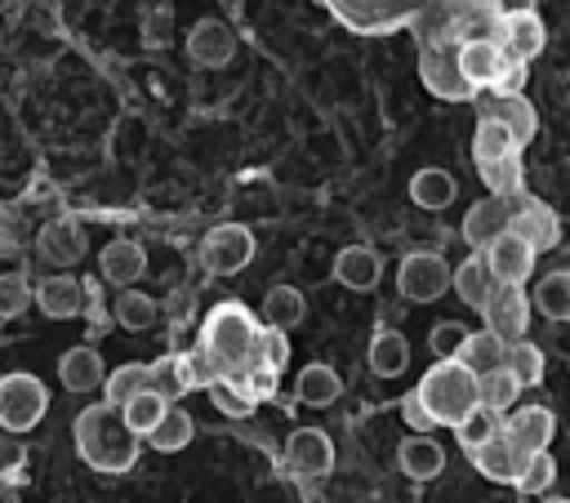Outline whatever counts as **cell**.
I'll return each mask as SVG.
<instances>
[{"instance_id":"obj_1","label":"cell","mask_w":570,"mask_h":503,"mask_svg":"<svg viewBox=\"0 0 570 503\" xmlns=\"http://www.w3.org/2000/svg\"><path fill=\"white\" fill-rule=\"evenodd\" d=\"M71 436H76V454L94 467V472H129L138 463V436L125 427L120 410H111L107 401L102 405H89L76 414L71 423Z\"/></svg>"},{"instance_id":"obj_2","label":"cell","mask_w":570,"mask_h":503,"mask_svg":"<svg viewBox=\"0 0 570 503\" xmlns=\"http://www.w3.org/2000/svg\"><path fill=\"white\" fill-rule=\"evenodd\" d=\"M414 396H419V405L428 410V418H432L436 427H459V423L481 405V378L468 374L459 361H436V365L419 378Z\"/></svg>"},{"instance_id":"obj_3","label":"cell","mask_w":570,"mask_h":503,"mask_svg":"<svg viewBox=\"0 0 570 503\" xmlns=\"http://www.w3.org/2000/svg\"><path fill=\"white\" fill-rule=\"evenodd\" d=\"M218 369V378L236 383L254 361H258V329L249 325L245 307L236 303H223L214 307V316L205 320V343H200Z\"/></svg>"},{"instance_id":"obj_4","label":"cell","mask_w":570,"mask_h":503,"mask_svg":"<svg viewBox=\"0 0 570 503\" xmlns=\"http://www.w3.org/2000/svg\"><path fill=\"white\" fill-rule=\"evenodd\" d=\"M49 410V392L36 374H4L0 378V427L9 436L31 432Z\"/></svg>"},{"instance_id":"obj_5","label":"cell","mask_w":570,"mask_h":503,"mask_svg":"<svg viewBox=\"0 0 570 503\" xmlns=\"http://www.w3.org/2000/svg\"><path fill=\"white\" fill-rule=\"evenodd\" d=\"M450 285H454V267H450L441 254H432V249H414V254H405L401 267H396V289H401V298H410V303H432V298H441Z\"/></svg>"},{"instance_id":"obj_6","label":"cell","mask_w":570,"mask_h":503,"mask_svg":"<svg viewBox=\"0 0 570 503\" xmlns=\"http://www.w3.org/2000/svg\"><path fill=\"white\" fill-rule=\"evenodd\" d=\"M249 258H254V231L240 223H223L200 240V263L214 276H236L249 267Z\"/></svg>"},{"instance_id":"obj_7","label":"cell","mask_w":570,"mask_h":503,"mask_svg":"<svg viewBox=\"0 0 570 503\" xmlns=\"http://www.w3.org/2000/svg\"><path fill=\"white\" fill-rule=\"evenodd\" d=\"M419 76H423V85H428L436 98H450V102H463V98L476 93V89L463 80L459 45H428V49L419 53Z\"/></svg>"},{"instance_id":"obj_8","label":"cell","mask_w":570,"mask_h":503,"mask_svg":"<svg viewBox=\"0 0 570 503\" xmlns=\"http://www.w3.org/2000/svg\"><path fill=\"white\" fill-rule=\"evenodd\" d=\"M508 231H512V205H508L503 196H485V200L468 205L463 227H459V236L468 240L472 254H485V249H490L499 236H508Z\"/></svg>"},{"instance_id":"obj_9","label":"cell","mask_w":570,"mask_h":503,"mask_svg":"<svg viewBox=\"0 0 570 503\" xmlns=\"http://www.w3.org/2000/svg\"><path fill=\"white\" fill-rule=\"evenodd\" d=\"M530 312H534V303H530L525 289H517V285H499L481 316H485V329H490L494 338H503V343H521V334L530 329Z\"/></svg>"},{"instance_id":"obj_10","label":"cell","mask_w":570,"mask_h":503,"mask_svg":"<svg viewBox=\"0 0 570 503\" xmlns=\"http://www.w3.org/2000/svg\"><path fill=\"white\" fill-rule=\"evenodd\" d=\"M552 432H557V418H552L548 405H517V410L503 418V441H512L525 458H530V454H548Z\"/></svg>"},{"instance_id":"obj_11","label":"cell","mask_w":570,"mask_h":503,"mask_svg":"<svg viewBox=\"0 0 570 503\" xmlns=\"http://www.w3.org/2000/svg\"><path fill=\"white\" fill-rule=\"evenodd\" d=\"M543 45H548V27L534 9H512V13L499 18V49L508 58L530 62L534 53H543Z\"/></svg>"},{"instance_id":"obj_12","label":"cell","mask_w":570,"mask_h":503,"mask_svg":"<svg viewBox=\"0 0 570 503\" xmlns=\"http://www.w3.org/2000/svg\"><path fill=\"white\" fill-rule=\"evenodd\" d=\"M98 272H102L107 285H116V294H120V289H134V280L147 272V249H142V240H134V236L107 240V245L98 249Z\"/></svg>"},{"instance_id":"obj_13","label":"cell","mask_w":570,"mask_h":503,"mask_svg":"<svg viewBox=\"0 0 570 503\" xmlns=\"http://www.w3.org/2000/svg\"><path fill=\"white\" fill-rule=\"evenodd\" d=\"M236 53V36L223 18H200L191 31H187V58L196 67H227Z\"/></svg>"},{"instance_id":"obj_14","label":"cell","mask_w":570,"mask_h":503,"mask_svg":"<svg viewBox=\"0 0 570 503\" xmlns=\"http://www.w3.org/2000/svg\"><path fill=\"white\" fill-rule=\"evenodd\" d=\"M285 463L298 476H325L334 467V445H330V436L321 427H298L285 441Z\"/></svg>"},{"instance_id":"obj_15","label":"cell","mask_w":570,"mask_h":503,"mask_svg":"<svg viewBox=\"0 0 570 503\" xmlns=\"http://www.w3.org/2000/svg\"><path fill=\"white\" fill-rule=\"evenodd\" d=\"M485 263H490V272H494V280L499 285H525L530 280V272H534V249L521 240V236H499L490 249H485Z\"/></svg>"},{"instance_id":"obj_16","label":"cell","mask_w":570,"mask_h":503,"mask_svg":"<svg viewBox=\"0 0 570 503\" xmlns=\"http://www.w3.org/2000/svg\"><path fill=\"white\" fill-rule=\"evenodd\" d=\"M58 383H62L67 392H76V396L102 387V383H107V365H102L98 347H89V343L67 347V352L58 356Z\"/></svg>"},{"instance_id":"obj_17","label":"cell","mask_w":570,"mask_h":503,"mask_svg":"<svg viewBox=\"0 0 570 503\" xmlns=\"http://www.w3.org/2000/svg\"><path fill=\"white\" fill-rule=\"evenodd\" d=\"M36 254H40L45 263H53V267L80 263V254H85V231H80V223H71V218L45 223V227L36 231Z\"/></svg>"},{"instance_id":"obj_18","label":"cell","mask_w":570,"mask_h":503,"mask_svg":"<svg viewBox=\"0 0 570 503\" xmlns=\"http://www.w3.org/2000/svg\"><path fill=\"white\" fill-rule=\"evenodd\" d=\"M36 307H40L49 320H71V316L85 312V285H80L76 276H67V272L45 276V280L36 285Z\"/></svg>"},{"instance_id":"obj_19","label":"cell","mask_w":570,"mask_h":503,"mask_svg":"<svg viewBox=\"0 0 570 503\" xmlns=\"http://www.w3.org/2000/svg\"><path fill=\"white\" fill-rule=\"evenodd\" d=\"M459 67L472 89H494V80L508 67V53L494 40H472V45H459Z\"/></svg>"},{"instance_id":"obj_20","label":"cell","mask_w":570,"mask_h":503,"mask_svg":"<svg viewBox=\"0 0 570 503\" xmlns=\"http://www.w3.org/2000/svg\"><path fill=\"white\" fill-rule=\"evenodd\" d=\"M450 289L463 298V307L485 312V303H490V298H494V289H499V280H494V272H490L485 254H468V258L454 267V285H450Z\"/></svg>"},{"instance_id":"obj_21","label":"cell","mask_w":570,"mask_h":503,"mask_svg":"<svg viewBox=\"0 0 570 503\" xmlns=\"http://www.w3.org/2000/svg\"><path fill=\"white\" fill-rule=\"evenodd\" d=\"M383 276V258L370 245H347L334 254V280L347 289H374Z\"/></svg>"},{"instance_id":"obj_22","label":"cell","mask_w":570,"mask_h":503,"mask_svg":"<svg viewBox=\"0 0 570 503\" xmlns=\"http://www.w3.org/2000/svg\"><path fill=\"white\" fill-rule=\"evenodd\" d=\"M472 458V467L485 476V481H499V485H517L521 481V472H525V454L512 445V441H490L485 450H476V454H468Z\"/></svg>"},{"instance_id":"obj_23","label":"cell","mask_w":570,"mask_h":503,"mask_svg":"<svg viewBox=\"0 0 570 503\" xmlns=\"http://www.w3.org/2000/svg\"><path fill=\"white\" fill-rule=\"evenodd\" d=\"M512 236H521L534 254L552 249L561 240V218L548 205H521V209H512Z\"/></svg>"},{"instance_id":"obj_24","label":"cell","mask_w":570,"mask_h":503,"mask_svg":"<svg viewBox=\"0 0 570 503\" xmlns=\"http://www.w3.org/2000/svg\"><path fill=\"white\" fill-rule=\"evenodd\" d=\"M396 467L410 476V481H432L441 467H445V450L432 441V436H405L396 445Z\"/></svg>"},{"instance_id":"obj_25","label":"cell","mask_w":570,"mask_h":503,"mask_svg":"<svg viewBox=\"0 0 570 503\" xmlns=\"http://www.w3.org/2000/svg\"><path fill=\"white\" fill-rule=\"evenodd\" d=\"M365 356H370V369H374L379 378H396V374H405V365H410V343H405L401 329H374Z\"/></svg>"},{"instance_id":"obj_26","label":"cell","mask_w":570,"mask_h":503,"mask_svg":"<svg viewBox=\"0 0 570 503\" xmlns=\"http://www.w3.org/2000/svg\"><path fill=\"white\" fill-rule=\"evenodd\" d=\"M151 387V365H142V361H125V365H116V369H107V383H102V401L111 405V410H125L134 396H142Z\"/></svg>"},{"instance_id":"obj_27","label":"cell","mask_w":570,"mask_h":503,"mask_svg":"<svg viewBox=\"0 0 570 503\" xmlns=\"http://www.w3.org/2000/svg\"><path fill=\"white\" fill-rule=\"evenodd\" d=\"M517 151H521V142L512 138L508 125H499V120H490V116L476 120V134H472V160H476V169H481V165H494V160H508V156H517Z\"/></svg>"},{"instance_id":"obj_28","label":"cell","mask_w":570,"mask_h":503,"mask_svg":"<svg viewBox=\"0 0 570 503\" xmlns=\"http://www.w3.org/2000/svg\"><path fill=\"white\" fill-rule=\"evenodd\" d=\"M503 356H508V343H503V338H494L490 329H472L468 343H463V352H459V365H463L468 374L485 378V374L503 369Z\"/></svg>"},{"instance_id":"obj_29","label":"cell","mask_w":570,"mask_h":503,"mask_svg":"<svg viewBox=\"0 0 570 503\" xmlns=\"http://www.w3.org/2000/svg\"><path fill=\"white\" fill-rule=\"evenodd\" d=\"M454 196H459L454 174H445V169H436V165H428V169H419V174L410 178V200H414L419 209H445V205H454Z\"/></svg>"},{"instance_id":"obj_30","label":"cell","mask_w":570,"mask_h":503,"mask_svg":"<svg viewBox=\"0 0 570 503\" xmlns=\"http://www.w3.org/2000/svg\"><path fill=\"white\" fill-rule=\"evenodd\" d=\"M294 392H298V401H307V405H334V401H338V392H343V378H338V369H330V365L312 361V365H303V369H298Z\"/></svg>"},{"instance_id":"obj_31","label":"cell","mask_w":570,"mask_h":503,"mask_svg":"<svg viewBox=\"0 0 570 503\" xmlns=\"http://www.w3.org/2000/svg\"><path fill=\"white\" fill-rule=\"evenodd\" d=\"M263 312H267V325L285 334V329L303 325V316H307V298H303V289H294V285H272L267 298H263Z\"/></svg>"},{"instance_id":"obj_32","label":"cell","mask_w":570,"mask_h":503,"mask_svg":"<svg viewBox=\"0 0 570 503\" xmlns=\"http://www.w3.org/2000/svg\"><path fill=\"white\" fill-rule=\"evenodd\" d=\"M485 116H490V120H499V125H508V129H512V138H517L521 147L534 138V125H539V116H534V107H530V98H525V93H521V98H490Z\"/></svg>"},{"instance_id":"obj_33","label":"cell","mask_w":570,"mask_h":503,"mask_svg":"<svg viewBox=\"0 0 570 503\" xmlns=\"http://www.w3.org/2000/svg\"><path fill=\"white\" fill-rule=\"evenodd\" d=\"M165 414H169V401H165V396H156L151 387H147L142 396H134V401H129V405L120 410L125 427H129V432H134L138 441H147V436H151V432L160 427V418H165Z\"/></svg>"},{"instance_id":"obj_34","label":"cell","mask_w":570,"mask_h":503,"mask_svg":"<svg viewBox=\"0 0 570 503\" xmlns=\"http://www.w3.org/2000/svg\"><path fill=\"white\" fill-rule=\"evenodd\" d=\"M454 436H459V445H463L468 454H476V450H485L490 441H499V436H503V414H494V410L476 405V410L454 427Z\"/></svg>"},{"instance_id":"obj_35","label":"cell","mask_w":570,"mask_h":503,"mask_svg":"<svg viewBox=\"0 0 570 503\" xmlns=\"http://www.w3.org/2000/svg\"><path fill=\"white\" fill-rule=\"evenodd\" d=\"M196 383H191V369H187V356H160V361H151V392L156 396H165L169 405L183 396V392H191Z\"/></svg>"},{"instance_id":"obj_36","label":"cell","mask_w":570,"mask_h":503,"mask_svg":"<svg viewBox=\"0 0 570 503\" xmlns=\"http://www.w3.org/2000/svg\"><path fill=\"white\" fill-rule=\"evenodd\" d=\"M530 303H534L548 320H570V272H548V276L534 285Z\"/></svg>"},{"instance_id":"obj_37","label":"cell","mask_w":570,"mask_h":503,"mask_svg":"<svg viewBox=\"0 0 570 503\" xmlns=\"http://www.w3.org/2000/svg\"><path fill=\"white\" fill-rule=\"evenodd\" d=\"M111 316L120 329H151L156 325V298L142 289H120L111 303Z\"/></svg>"},{"instance_id":"obj_38","label":"cell","mask_w":570,"mask_h":503,"mask_svg":"<svg viewBox=\"0 0 570 503\" xmlns=\"http://www.w3.org/2000/svg\"><path fill=\"white\" fill-rule=\"evenodd\" d=\"M191 432H196L191 414H187V410H178V405H169V414H165V418H160V427L147 436V445H151V450H160V454H178L183 445H191Z\"/></svg>"},{"instance_id":"obj_39","label":"cell","mask_w":570,"mask_h":503,"mask_svg":"<svg viewBox=\"0 0 570 503\" xmlns=\"http://www.w3.org/2000/svg\"><path fill=\"white\" fill-rule=\"evenodd\" d=\"M503 369L521 383V387H534L539 378H543V347H534V343H508V356H503Z\"/></svg>"},{"instance_id":"obj_40","label":"cell","mask_w":570,"mask_h":503,"mask_svg":"<svg viewBox=\"0 0 570 503\" xmlns=\"http://www.w3.org/2000/svg\"><path fill=\"white\" fill-rule=\"evenodd\" d=\"M27 303H36V289L22 272H0V320H13L27 312Z\"/></svg>"},{"instance_id":"obj_41","label":"cell","mask_w":570,"mask_h":503,"mask_svg":"<svg viewBox=\"0 0 570 503\" xmlns=\"http://www.w3.org/2000/svg\"><path fill=\"white\" fill-rule=\"evenodd\" d=\"M517 396H521V383H517L508 369H494V374L481 378V405H485V410L503 414V410L517 405Z\"/></svg>"},{"instance_id":"obj_42","label":"cell","mask_w":570,"mask_h":503,"mask_svg":"<svg viewBox=\"0 0 570 503\" xmlns=\"http://www.w3.org/2000/svg\"><path fill=\"white\" fill-rule=\"evenodd\" d=\"M468 334H472L468 325H459V320H441V325H432L428 347H432V356H436V361H459V352H463Z\"/></svg>"},{"instance_id":"obj_43","label":"cell","mask_w":570,"mask_h":503,"mask_svg":"<svg viewBox=\"0 0 570 503\" xmlns=\"http://www.w3.org/2000/svg\"><path fill=\"white\" fill-rule=\"evenodd\" d=\"M552 481H557V458L552 454H530L517 490L521 494H543V490H552Z\"/></svg>"},{"instance_id":"obj_44","label":"cell","mask_w":570,"mask_h":503,"mask_svg":"<svg viewBox=\"0 0 570 503\" xmlns=\"http://www.w3.org/2000/svg\"><path fill=\"white\" fill-rule=\"evenodd\" d=\"M481 178L490 187V196H512L521 187V160L508 156V160H494V165H481Z\"/></svg>"},{"instance_id":"obj_45","label":"cell","mask_w":570,"mask_h":503,"mask_svg":"<svg viewBox=\"0 0 570 503\" xmlns=\"http://www.w3.org/2000/svg\"><path fill=\"white\" fill-rule=\"evenodd\" d=\"M209 401H214L227 418H249V414H254V401H249L236 383H227V378H218V383L209 387Z\"/></svg>"},{"instance_id":"obj_46","label":"cell","mask_w":570,"mask_h":503,"mask_svg":"<svg viewBox=\"0 0 570 503\" xmlns=\"http://www.w3.org/2000/svg\"><path fill=\"white\" fill-rule=\"evenodd\" d=\"M236 387H240L249 401H263V396H272V392H276V369H272V365H263V361H254V365L236 378Z\"/></svg>"},{"instance_id":"obj_47","label":"cell","mask_w":570,"mask_h":503,"mask_svg":"<svg viewBox=\"0 0 570 503\" xmlns=\"http://www.w3.org/2000/svg\"><path fill=\"white\" fill-rule=\"evenodd\" d=\"M258 361L272 365V369H285L289 365V338L267 325V334H258Z\"/></svg>"},{"instance_id":"obj_48","label":"cell","mask_w":570,"mask_h":503,"mask_svg":"<svg viewBox=\"0 0 570 503\" xmlns=\"http://www.w3.org/2000/svg\"><path fill=\"white\" fill-rule=\"evenodd\" d=\"M169 36H174V13L169 9H151L147 18H142V45H169Z\"/></svg>"},{"instance_id":"obj_49","label":"cell","mask_w":570,"mask_h":503,"mask_svg":"<svg viewBox=\"0 0 570 503\" xmlns=\"http://www.w3.org/2000/svg\"><path fill=\"white\" fill-rule=\"evenodd\" d=\"M22 463H27V445L18 436H0V476L18 481L22 476Z\"/></svg>"},{"instance_id":"obj_50","label":"cell","mask_w":570,"mask_h":503,"mask_svg":"<svg viewBox=\"0 0 570 503\" xmlns=\"http://www.w3.org/2000/svg\"><path fill=\"white\" fill-rule=\"evenodd\" d=\"M521 89H525V62H517V58H508V67H503V76L494 80V98H521Z\"/></svg>"},{"instance_id":"obj_51","label":"cell","mask_w":570,"mask_h":503,"mask_svg":"<svg viewBox=\"0 0 570 503\" xmlns=\"http://www.w3.org/2000/svg\"><path fill=\"white\" fill-rule=\"evenodd\" d=\"M401 418H405V423L414 427V436H428V432L436 427V423L428 418V410L419 405V396H405V401H401Z\"/></svg>"},{"instance_id":"obj_52","label":"cell","mask_w":570,"mask_h":503,"mask_svg":"<svg viewBox=\"0 0 570 503\" xmlns=\"http://www.w3.org/2000/svg\"><path fill=\"white\" fill-rule=\"evenodd\" d=\"M4 254H18V231H9V227H0V258Z\"/></svg>"},{"instance_id":"obj_53","label":"cell","mask_w":570,"mask_h":503,"mask_svg":"<svg viewBox=\"0 0 570 503\" xmlns=\"http://www.w3.org/2000/svg\"><path fill=\"white\" fill-rule=\"evenodd\" d=\"M543 503H570V499H557V494H552V499H543Z\"/></svg>"}]
</instances>
